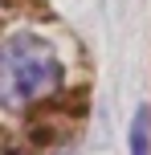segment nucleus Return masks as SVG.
<instances>
[{"label": "nucleus", "mask_w": 151, "mask_h": 155, "mask_svg": "<svg viewBox=\"0 0 151 155\" xmlns=\"http://www.w3.org/2000/svg\"><path fill=\"white\" fill-rule=\"evenodd\" d=\"M65 82V61L49 37L33 29L8 33L0 41V110L25 114Z\"/></svg>", "instance_id": "f257e3e1"}, {"label": "nucleus", "mask_w": 151, "mask_h": 155, "mask_svg": "<svg viewBox=\"0 0 151 155\" xmlns=\"http://www.w3.org/2000/svg\"><path fill=\"white\" fill-rule=\"evenodd\" d=\"M127 155H151V106H139L127 127Z\"/></svg>", "instance_id": "f03ea898"}]
</instances>
